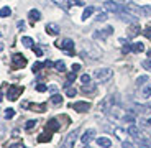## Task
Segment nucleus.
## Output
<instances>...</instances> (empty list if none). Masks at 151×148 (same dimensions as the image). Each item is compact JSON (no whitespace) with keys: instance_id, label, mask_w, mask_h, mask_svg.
<instances>
[{"instance_id":"f257e3e1","label":"nucleus","mask_w":151,"mask_h":148,"mask_svg":"<svg viewBox=\"0 0 151 148\" xmlns=\"http://www.w3.org/2000/svg\"><path fill=\"white\" fill-rule=\"evenodd\" d=\"M113 76V71L110 68H100V69H95L94 71V81L99 84H104L107 81H110Z\"/></svg>"},{"instance_id":"f03ea898","label":"nucleus","mask_w":151,"mask_h":148,"mask_svg":"<svg viewBox=\"0 0 151 148\" xmlns=\"http://www.w3.org/2000/svg\"><path fill=\"white\" fill-rule=\"evenodd\" d=\"M77 137H79V130L76 129L72 130L71 133H68V137L64 138V142H63V145H61V148H72L76 143V140H77Z\"/></svg>"},{"instance_id":"7ed1b4c3","label":"nucleus","mask_w":151,"mask_h":148,"mask_svg":"<svg viewBox=\"0 0 151 148\" xmlns=\"http://www.w3.org/2000/svg\"><path fill=\"white\" fill-rule=\"evenodd\" d=\"M22 92H23L22 86H10V87H8V92H7V99L8 100H17Z\"/></svg>"},{"instance_id":"20e7f679","label":"nucleus","mask_w":151,"mask_h":148,"mask_svg":"<svg viewBox=\"0 0 151 148\" xmlns=\"http://www.w3.org/2000/svg\"><path fill=\"white\" fill-rule=\"evenodd\" d=\"M71 109H74L76 112H87V110H91V102H84V100H79V102L71 104Z\"/></svg>"},{"instance_id":"39448f33","label":"nucleus","mask_w":151,"mask_h":148,"mask_svg":"<svg viewBox=\"0 0 151 148\" xmlns=\"http://www.w3.org/2000/svg\"><path fill=\"white\" fill-rule=\"evenodd\" d=\"M122 8H123V5H118V4H115V2H112V0H107L105 4H104V10L112 12V13H118Z\"/></svg>"},{"instance_id":"423d86ee","label":"nucleus","mask_w":151,"mask_h":148,"mask_svg":"<svg viewBox=\"0 0 151 148\" xmlns=\"http://www.w3.org/2000/svg\"><path fill=\"white\" fill-rule=\"evenodd\" d=\"M12 63H13V68H25L27 66V58L23 56V54L17 53V54H13Z\"/></svg>"},{"instance_id":"0eeeda50","label":"nucleus","mask_w":151,"mask_h":148,"mask_svg":"<svg viewBox=\"0 0 151 148\" xmlns=\"http://www.w3.org/2000/svg\"><path fill=\"white\" fill-rule=\"evenodd\" d=\"M113 33V28L112 27H107V28H104V30H97L94 33V38L95 40H105L107 36H110V35Z\"/></svg>"},{"instance_id":"6e6552de","label":"nucleus","mask_w":151,"mask_h":148,"mask_svg":"<svg viewBox=\"0 0 151 148\" xmlns=\"http://www.w3.org/2000/svg\"><path fill=\"white\" fill-rule=\"evenodd\" d=\"M58 46H59L61 49L68 51V53H72V49H74V41H72L71 38H64L61 43H58Z\"/></svg>"},{"instance_id":"1a4fd4ad","label":"nucleus","mask_w":151,"mask_h":148,"mask_svg":"<svg viewBox=\"0 0 151 148\" xmlns=\"http://www.w3.org/2000/svg\"><path fill=\"white\" fill-rule=\"evenodd\" d=\"M46 31H48V35H51V36H56V35H59L61 30L56 23H48V25H46Z\"/></svg>"},{"instance_id":"9d476101","label":"nucleus","mask_w":151,"mask_h":148,"mask_svg":"<svg viewBox=\"0 0 151 148\" xmlns=\"http://www.w3.org/2000/svg\"><path fill=\"white\" fill-rule=\"evenodd\" d=\"M94 135H95V130H94V129L86 130V132H84V135L81 137V142H82L84 145H87V143H89V140H91V138L94 137Z\"/></svg>"},{"instance_id":"9b49d317","label":"nucleus","mask_w":151,"mask_h":148,"mask_svg":"<svg viewBox=\"0 0 151 148\" xmlns=\"http://www.w3.org/2000/svg\"><path fill=\"white\" fill-rule=\"evenodd\" d=\"M95 142H97L99 147H102V148H110L112 147V142H110L109 137H99Z\"/></svg>"},{"instance_id":"f8f14e48","label":"nucleus","mask_w":151,"mask_h":148,"mask_svg":"<svg viewBox=\"0 0 151 148\" xmlns=\"http://www.w3.org/2000/svg\"><path fill=\"white\" fill-rule=\"evenodd\" d=\"M28 18H30L31 22H38V20L41 18V13H40V10H36V8H31V10L28 12Z\"/></svg>"},{"instance_id":"ddd939ff","label":"nucleus","mask_w":151,"mask_h":148,"mask_svg":"<svg viewBox=\"0 0 151 148\" xmlns=\"http://www.w3.org/2000/svg\"><path fill=\"white\" fill-rule=\"evenodd\" d=\"M140 33H141L140 25H138V23H132L130 28H128V35H130V36H136V35H140Z\"/></svg>"},{"instance_id":"4468645a","label":"nucleus","mask_w":151,"mask_h":148,"mask_svg":"<svg viewBox=\"0 0 151 148\" xmlns=\"http://www.w3.org/2000/svg\"><path fill=\"white\" fill-rule=\"evenodd\" d=\"M95 12V7H92V5H89V7H86L84 8V12H82V22H86L87 18H91V15Z\"/></svg>"},{"instance_id":"2eb2a0df","label":"nucleus","mask_w":151,"mask_h":148,"mask_svg":"<svg viewBox=\"0 0 151 148\" xmlns=\"http://www.w3.org/2000/svg\"><path fill=\"white\" fill-rule=\"evenodd\" d=\"M27 107L33 109L35 112H45V110H46V105H45V104H28Z\"/></svg>"},{"instance_id":"dca6fc26","label":"nucleus","mask_w":151,"mask_h":148,"mask_svg":"<svg viewBox=\"0 0 151 148\" xmlns=\"http://www.w3.org/2000/svg\"><path fill=\"white\" fill-rule=\"evenodd\" d=\"M22 45L25 46V48H33L35 41H33V38H30V36H23V38H22Z\"/></svg>"},{"instance_id":"f3484780","label":"nucleus","mask_w":151,"mask_h":148,"mask_svg":"<svg viewBox=\"0 0 151 148\" xmlns=\"http://www.w3.org/2000/svg\"><path fill=\"white\" fill-rule=\"evenodd\" d=\"M141 95L145 99H150L151 97V82L150 84H145V87L141 89Z\"/></svg>"},{"instance_id":"a211bd4d","label":"nucleus","mask_w":151,"mask_h":148,"mask_svg":"<svg viewBox=\"0 0 151 148\" xmlns=\"http://www.w3.org/2000/svg\"><path fill=\"white\" fill-rule=\"evenodd\" d=\"M132 51H133V53H141V51H145V45H143V43H140V41L133 43V45H132Z\"/></svg>"},{"instance_id":"6ab92c4d","label":"nucleus","mask_w":151,"mask_h":148,"mask_svg":"<svg viewBox=\"0 0 151 148\" xmlns=\"http://www.w3.org/2000/svg\"><path fill=\"white\" fill-rule=\"evenodd\" d=\"M54 68H56L58 72H64L66 71V63L63 59H59V61H56V63H54Z\"/></svg>"},{"instance_id":"aec40b11","label":"nucleus","mask_w":151,"mask_h":148,"mask_svg":"<svg viewBox=\"0 0 151 148\" xmlns=\"http://www.w3.org/2000/svg\"><path fill=\"white\" fill-rule=\"evenodd\" d=\"M12 15V10L10 7H2L0 8V18H7V17Z\"/></svg>"},{"instance_id":"412c9836","label":"nucleus","mask_w":151,"mask_h":148,"mask_svg":"<svg viewBox=\"0 0 151 148\" xmlns=\"http://www.w3.org/2000/svg\"><path fill=\"white\" fill-rule=\"evenodd\" d=\"M145 82H148V76H140V77H136V81H135L136 87H141V86H145Z\"/></svg>"},{"instance_id":"4be33fe9","label":"nucleus","mask_w":151,"mask_h":148,"mask_svg":"<svg viewBox=\"0 0 151 148\" xmlns=\"http://www.w3.org/2000/svg\"><path fill=\"white\" fill-rule=\"evenodd\" d=\"M48 129H49V130H59V125H58V120H56V118H51V120L48 122Z\"/></svg>"},{"instance_id":"5701e85b","label":"nucleus","mask_w":151,"mask_h":148,"mask_svg":"<svg viewBox=\"0 0 151 148\" xmlns=\"http://www.w3.org/2000/svg\"><path fill=\"white\" fill-rule=\"evenodd\" d=\"M53 2L56 5H59L61 8H64V10H68V8H69V2H68V0H53Z\"/></svg>"},{"instance_id":"b1692460","label":"nucleus","mask_w":151,"mask_h":148,"mask_svg":"<svg viewBox=\"0 0 151 148\" xmlns=\"http://www.w3.org/2000/svg\"><path fill=\"white\" fill-rule=\"evenodd\" d=\"M122 120H123V122H132V123H133V122L136 120V117L132 114V112H127V114L123 115V118H122Z\"/></svg>"},{"instance_id":"393cba45","label":"nucleus","mask_w":151,"mask_h":148,"mask_svg":"<svg viewBox=\"0 0 151 148\" xmlns=\"http://www.w3.org/2000/svg\"><path fill=\"white\" fill-rule=\"evenodd\" d=\"M51 102H53L54 105H59V104H63V97H61L59 94H53V97H51Z\"/></svg>"},{"instance_id":"a878e982","label":"nucleus","mask_w":151,"mask_h":148,"mask_svg":"<svg viewBox=\"0 0 151 148\" xmlns=\"http://www.w3.org/2000/svg\"><path fill=\"white\" fill-rule=\"evenodd\" d=\"M115 135H117V138H118V140H122V142L127 140V137H125V132H123L122 129H115Z\"/></svg>"},{"instance_id":"bb28decb","label":"nucleus","mask_w":151,"mask_h":148,"mask_svg":"<svg viewBox=\"0 0 151 148\" xmlns=\"http://www.w3.org/2000/svg\"><path fill=\"white\" fill-rule=\"evenodd\" d=\"M109 18V13H107V10L105 12H100V13H97V22H105V20Z\"/></svg>"},{"instance_id":"cd10ccee","label":"nucleus","mask_w":151,"mask_h":148,"mask_svg":"<svg viewBox=\"0 0 151 148\" xmlns=\"http://www.w3.org/2000/svg\"><path fill=\"white\" fill-rule=\"evenodd\" d=\"M82 91H84V92H94V91H95V86H94V84H91V82H89V84H84V86H82Z\"/></svg>"},{"instance_id":"c85d7f7f","label":"nucleus","mask_w":151,"mask_h":148,"mask_svg":"<svg viewBox=\"0 0 151 148\" xmlns=\"http://www.w3.org/2000/svg\"><path fill=\"white\" fill-rule=\"evenodd\" d=\"M13 115H15V110H13V109H5V114H4V117L7 118V120H10V118L13 117Z\"/></svg>"},{"instance_id":"c756f323","label":"nucleus","mask_w":151,"mask_h":148,"mask_svg":"<svg viewBox=\"0 0 151 148\" xmlns=\"http://www.w3.org/2000/svg\"><path fill=\"white\" fill-rule=\"evenodd\" d=\"M68 2H69V7H71V5H74V7H82L84 5L82 0H68Z\"/></svg>"},{"instance_id":"7c9ffc66","label":"nucleus","mask_w":151,"mask_h":148,"mask_svg":"<svg viewBox=\"0 0 151 148\" xmlns=\"http://www.w3.org/2000/svg\"><path fill=\"white\" fill-rule=\"evenodd\" d=\"M92 81V77L89 76V74H82V76H81V82L82 84H89Z\"/></svg>"},{"instance_id":"2f4dec72","label":"nucleus","mask_w":151,"mask_h":148,"mask_svg":"<svg viewBox=\"0 0 151 148\" xmlns=\"http://www.w3.org/2000/svg\"><path fill=\"white\" fill-rule=\"evenodd\" d=\"M74 79H76V72L72 71V72H69V74H68V84H64V87H68V86H69V84H71Z\"/></svg>"},{"instance_id":"473e14b6","label":"nucleus","mask_w":151,"mask_h":148,"mask_svg":"<svg viewBox=\"0 0 151 148\" xmlns=\"http://www.w3.org/2000/svg\"><path fill=\"white\" fill-rule=\"evenodd\" d=\"M36 91L38 92H45V91H48V86L43 84V82H40V84H36Z\"/></svg>"},{"instance_id":"72a5a7b5","label":"nucleus","mask_w":151,"mask_h":148,"mask_svg":"<svg viewBox=\"0 0 151 148\" xmlns=\"http://www.w3.org/2000/svg\"><path fill=\"white\" fill-rule=\"evenodd\" d=\"M76 92H77V91H76L74 87H69V86L66 87V94H68V97H74V95H76Z\"/></svg>"},{"instance_id":"f704fd0d","label":"nucleus","mask_w":151,"mask_h":148,"mask_svg":"<svg viewBox=\"0 0 151 148\" xmlns=\"http://www.w3.org/2000/svg\"><path fill=\"white\" fill-rule=\"evenodd\" d=\"M141 66H143L146 71H150L151 72V59H145L143 63H141Z\"/></svg>"},{"instance_id":"c9c22d12","label":"nucleus","mask_w":151,"mask_h":148,"mask_svg":"<svg viewBox=\"0 0 151 148\" xmlns=\"http://www.w3.org/2000/svg\"><path fill=\"white\" fill-rule=\"evenodd\" d=\"M35 125H36V120H28L27 125H25V129H27V130H31Z\"/></svg>"},{"instance_id":"e433bc0d","label":"nucleus","mask_w":151,"mask_h":148,"mask_svg":"<svg viewBox=\"0 0 151 148\" xmlns=\"http://www.w3.org/2000/svg\"><path fill=\"white\" fill-rule=\"evenodd\" d=\"M43 66H45V64H41V63H35V64H33V72H38Z\"/></svg>"},{"instance_id":"4c0bfd02","label":"nucleus","mask_w":151,"mask_h":148,"mask_svg":"<svg viewBox=\"0 0 151 148\" xmlns=\"http://www.w3.org/2000/svg\"><path fill=\"white\" fill-rule=\"evenodd\" d=\"M143 35H145V36H146V38H151V27H148L146 30L143 31Z\"/></svg>"},{"instance_id":"58836bf2","label":"nucleus","mask_w":151,"mask_h":148,"mask_svg":"<svg viewBox=\"0 0 151 148\" xmlns=\"http://www.w3.org/2000/svg\"><path fill=\"white\" fill-rule=\"evenodd\" d=\"M33 49H35V53L38 54V56H41L43 54V51H41V48H36V46H33Z\"/></svg>"},{"instance_id":"ea45409f","label":"nucleus","mask_w":151,"mask_h":148,"mask_svg":"<svg viewBox=\"0 0 151 148\" xmlns=\"http://www.w3.org/2000/svg\"><path fill=\"white\" fill-rule=\"evenodd\" d=\"M72 69H74V72L79 71V69H81V64H72Z\"/></svg>"},{"instance_id":"a19ab883","label":"nucleus","mask_w":151,"mask_h":148,"mask_svg":"<svg viewBox=\"0 0 151 148\" xmlns=\"http://www.w3.org/2000/svg\"><path fill=\"white\" fill-rule=\"evenodd\" d=\"M10 148H25V147H23L22 143H17V145H13V147H10Z\"/></svg>"},{"instance_id":"79ce46f5","label":"nucleus","mask_w":151,"mask_h":148,"mask_svg":"<svg viewBox=\"0 0 151 148\" xmlns=\"http://www.w3.org/2000/svg\"><path fill=\"white\" fill-rule=\"evenodd\" d=\"M45 66H48V68H51V66H53V63H51V61H46V63H45Z\"/></svg>"},{"instance_id":"37998d69","label":"nucleus","mask_w":151,"mask_h":148,"mask_svg":"<svg viewBox=\"0 0 151 148\" xmlns=\"http://www.w3.org/2000/svg\"><path fill=\"white\" fill-rule=\"evenodd\" d=\"M2 99H4V92L0 91V102H2Z\"/></svg>"},{"instance_id":"c03bdc74","label":"nucleus","mask_w":151,"mask_h":148,"mask_svg":"<svg viewBox=\"0 0 151 148\" xmlns=\"http://www.w3.org/2000/svg\"><path fill=\"white\" fill-rule=\"evenodd\" d=\"M2 49H4V45H2V43H0V51H2Z\"/></svg>"},{"instance_id":"a18cd8bd","label":"nucleus","mask_w":151,"mask_h":148,"mask_svg":"<svg viewBox=\"0 0 151 148\" xmlns=\"http://www.w3.org/2000/svg\"><path fill=\"white\" fill-rule=\"evenodd\" d=\"M148 56H150V59H151V51H150V53H148Z\"/></svg>"},{"instance_id":"49530a36","label":"nucleus","mask_w":151,"mask_h":148,"mask_svg":"<svg viewBox=\"0 0 151 148\" xmlns=\"http://www.w3.org/2000/svg\"><path fill=\"white\" fill-rule=\"evenodd\" d=\"M84 148H89V147H87V145H84Z\"/></svg>"},{"instance_id":"de8ad7c7","label":"nucleus","mask_w":151,"mask_h":148,"mask_svg":"<svg viewBox=\"0 0 151 148\" xmlns=\"http://www.w3.org/2000/svg\"><path fill=\"white\" fill-rule=\"evenodd\" d=\"M140 148H146V147H140Z\"/></svg>"},{"instance_id":"09e8293b","label":"nucleus","mask_w":151,"mask_h":148,"mask_svg":"<svg viewBox=\"0 0 151 148\" xmlns=\"http://www.w3.org/2000/svg\"><path fill=\"white\" fill-rule=\"evenodd\" d=\"M0 36H2V33H0Z\"/></svg>"}]
</instances>
